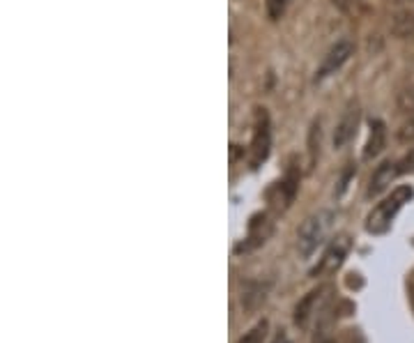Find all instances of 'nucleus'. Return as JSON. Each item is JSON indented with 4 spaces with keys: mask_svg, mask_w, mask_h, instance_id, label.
I'll return each instance as SVG.
<instances>
[{
    "mask_svg": "<svg viewBox=\"0 0 414 343\" xmlns=\"http://www.w3.org/2000/svg\"><path fill=\"white\" fill-rule=\"evenodd\" d=\"M414 198V189L410 184H401L391 191V196H386L382 203H377L371 215L366 217V231L371 235H384L391 228L396 215L401 212L405 203H410Z\"/></svg>",
    "mask_w": 414,
    "mask_h": 343,
    "instance_id": "nucleus-1",
    "label": "nucleus"
},
{
    "mask_svg": "<svg viewBox=\"0 0 414 343\" xmlns=\"http://www.w3.org/2000/svg\"><path fill=\"white\" fill-rule=\"evenodd\" d=\"M334 224V212L329 210H320L306 219L297 233V251L302 258H311L318 251L320 244L327 240V233L331 231Z\"/></svg>",
    "mask_w": 414,
    "mask_h": 343,
    "instance_id": "nucleus-2",
    "label": "nucleus"
},
{
    "mask_svg": "<svg viewBox=\"0 0 414 343\" xmlns=\"http://www.w3.org/2000/svg\"><path fill=\"white\" fill-rule=\"evenodd\" d=\"M329 293H334L331 286H318L295 306V325L297 327L308 330L311 327V320L322 318V315L327 313Z\"/></svg>",
    "mask_w": 414,
    "mask_h": 343,
    "instance_id": "nucleus-3",
    "label": "nucleus"
},
{
    "mask_svg": "<svg viewBox=\"0 0 414 343\" xmlns=\"http://www.w3.org/2000/svg\"><path fill=\"white\" fill-rule=\"evenodd\" d=\"M350 247H352L350 235L341 233V235L334 237L329 247L324 249L322 258L318 260V265L311 270V277L318 279V277H329V275H334V272H336L343 265V263H346V256H348Z\"/></svg>",
    "mask_w": 414,
    "mask_h": 343,
    "instance_id": "nucleus-4",
    "label": "nucleus"
},
{
    "mask_svg": "<svg viewBox=\"0 0 414 343\" xmlns=\"http://www.w3.org/2000/svg\"><path fill=\"white\" fill-rule=\"evenodd\" d=\"M272 134H269V116L265 109H255L253 120V140H251V169H258L269 157Z\"/></svg>",
    "mask_w": 414,
    "mask_h": 343,
    "instance_id": "nucleus-5",
    "label": "nucleus"
},
{
    "mask_svg": "<svg viewBox=\"0 0 414 343\" xmlns=\"http://www.w3.org/2000/svg\"><path fill=\"white\" fill-rule=\"evenodd\" d=\"M272 233H274V222H272V217L267 212H258V215H253L251 217V222H249V235H246V240L242 244H237L235 251L237 253H249L253 249H258L262 247Z\"/></svg>",
    "mask_w": 414,
    "mask_h": 343,
    "instance_id": "nucleus-6",
    "label": "nucleus"
},
{
    "mask_svg": "<svg viewBox=\"0 0 414 343\" xmlns=\"http://www.w3.org/2000/svg\"><path fill=\"white\" fill-rule=\"evenodd\" d=\"M352 54H355V44H352V42L343 40V42H336V44H334V47L327 51V56H324L322 65L318 67V72H315V83H320V81H324L327 76L336 74L339 69L348 63Z\"/></svg>",
    "mask_w": 414,
    "mask_h": 343,
    "instance_id": "nucleus-7",
    "label": "nucleus"
},
{
    "mask_svg": "<svg viewBox=\"0 0 414 343\" xmlns=\"http://www.w3.org/2000/svg\"><path fill=\"white\" fill-rule=\"evenodd\" d=\"M297 173L295 171H288V175L281 182H276L274 187L267 191V200L272 207L276 210H288L290 203L295 200V193H297Z\"/></svg>",
    "mask_w": 414,
    "mask_h": 343,
    "instance_id": "nucleus-8",
    "label": "nucleus"
},
{
    "mask_svg": "<svg viewBox=\"0 0 414 343\" xmlns=\"http://www.w3.org/2000/svg\"><path fill=\"white\" fill-rule=\"evenodd\" d=\"M357 127H359V107L357 104H350L348 111L343 113L341 122L336 125V131H334V148L336 150L346 148L350 143V138L357 134Z\"/></svg>",
    "mask_w": 414,
    "mask_h": 343,
    "instance_id": "nucleus-9",
    "label": "nucleus"
},
{
    "mask_svg": "<svg viewBox=\"0 0 414 343\" xmlns=\"http://www.w3.org/2000/svg\"><path fill=\"white\" fill-rule=\"evenodd\" d=\"M396 175H398V164H396V162H382V164L375 169L371 182H368L366 196H368V198L380 196L382 191L389 189V184L394 182Z\"/></svg>",
    "mask_w": 414,
    "mask_h": 343,
    "instance_id": "nucleus-10",
    "label": "nucleus"
},
{
    "mask_svg": "<svg viewBox=\"0 0 414 343\" xmlns=\"http://www.w3.org/2000/svg\"><path fill=\"white\" fill-rule=\"evenodd\" d=\"M386 145V127L382 120H371V134H368V143L364 148V160H373Z\"/></svg>",
    "mask_w": 414,
    "mask_h": 343,
    "instance_id": "nucleus-11",
    "label": "nucleus"
},
{
    "mask_svg": "<svg viewBox=\"0 0 414 343\" xmlns=\"http://www.w3.org/2000/svg\"><path fill=\"white\" fill-rule=\"evenodd\" d=\"M267 290H269V286L260 284V281L249 284L242 290V306H244V309H249V311H255L262 302L267 300Z\"/></svg>",
    "mask_w": 414,
    "mask_h": 343,
    "instance_id": "nucleus-12",
    "label": "nucleus"
},
{
    "mask_svg": "<svg viewBox=\"0 0 414 343\" xmlns=\"http://www.w3.org/2000/svg\"><path fill=\"white\" fill-rule=\"evenodd\" d=\"M320 157V120L311 125V134H308V169H313Z\"/></svg>",
    "mask_w": 414,
    "mask_h": 343,
    "instance_id": "nucleus-13",
    "label": "nucleus"
},
{
    "mask_svg": "<svg viewBox=\"0 0 414 343\" xmlns=\"http://www.w3.org/2000/svg\"><path fill=\"white\" fill-rule=\"evenodd\" d=\"M267 332H269V320L267 318H262L253 325V327L244 334V337L237 341V343H265L267 339Z\"/></svg>",
    "mask_w": 414,
    "mask_h": 343,
    "instance_id": "nucleus-14",
    "label": "nucleus"
},
{
    "mask_svg": "<svg viewBox=\"0 0 414 343\" xmlns=\"http://www.w3.org/2000/svg\"><path fill=\"white\" fill-rule=\"evenodd\" d=\"M286 5H288V0H267V14L276 21V19L284 16Z\"/></svg>",
    "mask_w": 414,
    "mask_h": 343,
    "instance_id": "nucleus-15",
    "label": "nucleus"
},
{
    "mask_svg": "<svg viewBox=\"0 0 414 343\" xmlns=\"http://www.w3.org/2000/svg\"><path fill=\"white\" fill-rule=\"evenodd\" d=\"M398 164V175H408V173H414V148H410V152L403 157Z\"/></svg>",
    "mask_w": 414,
    "mask_h": 343,
    "instance_id": "nucleus-16",
    "label": "nucleus"
},
{
    "mask_svg": "<svg viewBox=\"0 0 414 343\" xmlns=\"http://www.w3.org/2000/svg\"><path fill=\"white\" fill-rule=\"evenodd\" d=\"M412 138H414V120L405 122V125L398 129V140H401V143H408V140H412Z\"/></svg>",
    "mask_w": 414,
    "mask_h": 343,
    "instance_id": "nucleus-17",
    "label": "nucleus"
},
{
    "mask_svg": "<svg viewBox=\"0 0 414 343\" xmlns=\"http://www.w3.org/2000/svg\"><path fill=\"white\" fill-rule=\"evenodd\" d=\"M320 343H355V334H352V330H348V334H343V337H320Z\"/></svg>",
    "mask_w": 414,
    "mask_h": 343,
    "instance_id": "nucleus-18",
    "label": "nucleus"
},
{
    "mask_svg": "<svg viewBox=\"0 0 414 343\" xmlns=\"http://www.w3.org/2000/svg\"><path fill=\"white\" fill-rule=\"evenodd\" d=\"M272 343H293V341H290V337H288V334H286L284 330H281V332L276 334V339L272 341Z\"/></svg>",
    "mask_w": 414,
    "mask_h": 343,
    "instance_id": "nucleus-19",
    "label": "nucleus"
},
{
    "mask_svg": "<svg viewBox=\"0 0 414 343\" xmlns=\"http://www.w3.org/2000/svg\"><path fill=\"white\" fill-rule=\"evenodd\" d=\"M412 304H414V281H412Z\"/></svg>",
    "mask_w": 414,
    "mask_h": 343,
    "instance_id": "nucleus-20",
    "label": "nucleus"
}]
</instances>
